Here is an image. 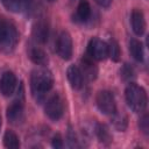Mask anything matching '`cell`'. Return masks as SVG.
Segmentation results:
<instances>
[{
	"label": "cell",
	"instance_id": "cell-25",
	"mask_svg": "<svg viewBox=\"0 0 149 149\" xmlns=\"http://www.w3.org/2000/svg\"><path fill=\"white\" fill-rule=\"evenodd\" d=\"M52 147L56 148V149H59L63 147V140L61 137V135H55L54 139H52Z\"/></svg>",
	"mask_w": 149,
	"mask_h": 149
},
{
	"label": "cell",
	"instance_id": "cell-4",
	"mask_svg": "<svg viewBox=\"0 0 149 149\" xmlns=\"http://www.w3.org/2000/svg\"><path fill=\"white\" fill-rule=\"evenodd\" d=\"M95 104H97L99 111L102 114L112 115L113 113L116 112L115 98H114V94L111 91L104 90V91L98 92V94L95 97Z\"/></svg>",
	"mask_w": 149,
	"mask_h": 149
},
{
	"label": "cell",
	"instance_id": "cell-11",
	"mask_svg": "<svg viewBox=\"0 0 149 149\" xmlns=\"http://www.w3.org/2000/svg\"><path fill=\"white\" fill-rule=\"evenodd\" d=\"M66 77L72 88L79 90L83 86V74L77 65H70L66 70Z\"/></svg>",
	"mask_w": 149,
	"mask_h": 149
},
{
	"label": "cell",
	"instance_id": "cell-23",
	"mask_svg": "<svg viewBox=\"0 0 149 149\" xmlns=\"http://www.w3.org/2000/svg\"><path fill=\"white\" fill-rule=\"evenodd\" d=\"M68 142H69V146L70 147H76L77 146V137H76V134L72 130L71 127H69V130H68Z\"/></svg>",
	"mask_w": 149,
	"mask_h": 149
},
{
	"label": "cell",
	"instance_id": "cell-9",
	"mask_svg": "<svg viewBox=\"0 0 149 149\" xmlns=\"http://www.w3.org/2000/svg\"><path fill=\"white\" fill-rule=\"evenodd\" d=\"M7 119L13 125H19L23 120V106L21 101H14L7 108Z\"/></svg>",
	"mask_w": 149,
	"mask_h": 149
},
{
	"label": "cell",
	"instance_id": "cell-5",
	"mask_svg": "<svg viewBox=\"0 0 149 149\" xmlns=\"http://www.w3.org/2000/svg\"><path fill=\"white\" fill-rule=\"evenodd\" d=\"M44 111L47 116L50 120L57 121L62 118L63 112H64V104H63V99L61 98V95L58 93L52 94L45 102L44 106Z\"/></svg>",
	"mask_w": 149,
	"mask_h": 149
},
{
	"label": "cell",
	"instance_id": "cell-22",
	"mask_svg": "<svg viewBox=\"0 0 149 149\" xmlns=\"http://www.w3.org/2000/svg\"><path fill=\"white\" fill-rule=\"evenodd\" d=\"M120 73H121V77H122L125 80L130 79V77H133V74H134L133 69H132V68H130L128 64H125V65H123V68L121 69Z\"/></svg>",
	"mask_w": 149,
	"mask_h": 149
},
{
	"label": "cell",
	"instance_id": "cell-7",
	"mask_svg": "<svg viewBox=\"0 0 149 149\" xmlns=\"http://www.w3.org/2000/svg\"><path fill=\"white\" fill-rule=\"evenodd\" d=\"M87 54L94 59L102 61L108 56L107 43L100 38H92L87 47Z\"/></svg>",
	"mask_w": 149,
	"mask_h": 149
},
{
	"label": "cell",
	"instance_id": "cell-21",
	"mask_svg": "<svg viewBox=\"0 0 149 149\" xmlns=\"http://www.w3.org/2000/svg\"><path fill=\"white\" fill-rule=\"evenodd\" d=\"M107 47H108V56L113 61L116 62L119 59V56H120V49H119L118 43L114 40H111L109 43H107Z\"/></svg>",
	"mask_w": 149,
	"mask_h": 149
},
{
	"label": "cell",
	"instance_id": "cell-13",
	"mask_svg": "<svg viewBox=\"0 0 149 149\" xmlns=\"http://www.w3.org/2000/svg\"><path fill=\"white\" fill-rule=\"evenodd\" d=\"M83 74V78H86L87 80H94L97 78L98 74V69L97 66L93 64V62L85 57L81 59V68H79Z\"/></svg>",
	"mask_w": 149,
	"mask_h": 149
},
{
	"label": "cell",
	"instance_id": "cell-24",
	"mask_svg": "<svg viewBox=\"0 0 149 149\" xmlns=\"http://www.w3.org/2000/svg\"><path fill=\"white\" fill-rule=\"evenodd\" d=\"M139 126H140V129L144 133V134H148V130H149V126H148V115L144 114L141 119H140V122H139Z\"/></svg>",
	"mask_w": 149,
	"mask_h": 149
},
{
	"label": "cell",
	"instance_id": "cell-19",
	"mask_svg": "<svg viewBox=\"0 0 149 149\" xmlns=\"http://www.w3.org/2000/svg\"><path fill=\"white\" fill-rule=\"evenodd\" d=\"M112 123L114 126L115 129H118L119 132H123L127 128L128 125V119L123 113H113L112 114Z\"/></svg>",
	"mask_w": 149,
	"mask_h": 149
},
{
	"label": "cell",
	"instance_id": "cell-16",
	"mask_svg": "<svg viewBox=\"0 0 149 149\" xmlns=\"http://www.w3.org/2000/svg\"><path fill=\"white\" fill-rule=\"evenodd\" d=\"M94 130H95V135H97L98 140L101 143L109 144L112 142L113 136H112V134H111V132H109V129H108V127L106 125H104V123H97Z\"/></svg>",
	"mask_w": 149,
	"mask_h": 149
},
{
	"label": "cell",
	"instance_id": "cell-17",
	"mask_svg": "<svg viewBox=\"0 0 149 149\" xmlns=\"http://www.w3.org/2000/svg\"><path fill=\"white\" fill-rule=\"evenodd\" d=\"M91 15V7L90 3L86 0H81L77 7V13H76V17L78 21L80 22H85L90 19Z\"/></svg>",
	"mask_w": 149,
	"mask_h": 149
},
{
	"label": "cell",
	"instance_id": "cell-12",
	"mask_svg": "<svg viewBox=\"0 0 149 149\" xmlns=\"http://www.w3.org/2000/svg\"><path fill=\"white\" fill-rule=\"evenodd\" d=\"M49 27L44 20H38L33 27V36L34 40L38 43H44L48 40Z\"/></svg>",
	"mask_w": 149,
	"mask_h": 149
},
{
	"label": "cell",
	"instance_id": "cell-20",
	"mask_svg": "<svg viewBox=\"0 0 149 149\" xmlns=\"http://www.w3.org/2000/svg\"><path fill=\"white\" fill-rule=\"evenodd\" d=\"M3 144L6 148L17 149L20 147V141H19L17 135L13 130H6L3 135Z\"/></svg>",
	"mask_w": 149,
	"mask_h": 149
},
{
	"label": "cell",
	"instance_id": "cell-3",
	"mask_svg": "<svg viewBox=\"0 0 149 149\" xmlns=\"http://www.w3.org/2000/svg\"><path fill=\"white\" fill-rule=\"evenodd\" d=\"M19 42V34L16 28L7 21L0 20V50L10 54Z\"/></svg>",
	"mask_w": 149,
	"mask_h": 149
},
{
	"label": "cell",
	"instance_id": "cell-27",
	"mask_svg": "<svg viewBox=\"0 0 149 149\" xmlns=\"http://www.w3.org/2000/svg\"><path fill=\"white\" fill-rule=\"evenodd\" d=\"M48 1H49V2H52V1H55V0H48Z\"/></svg>",
	"mask_w": 149,
	"mask_h": 149
},
{
	"label": "cell",
	"instance_id": "cell-10",
	"mask_svg": "<svg viewBox=\"0 0 149 149\" xmlns=\"http://www.w3.org/2000/svg\"><path fill=\"white\" fill-rule=\"evenodd\" d=\"M130 22H132V29L135 33V35L141 36L143 35L146 30V20L144 15L140 9H134L130 16Z\"/></svg>",
	"mask_w": 149,
	"mask_h": 149
},
{
	"label": "cell",
	"instance_id": "cell-2",
	"mask_svg": "<svg viewBox=\"0 0 149 149\" xmlns=\"http://www.w3.org/2000/svg\"><path fill=\"white\" fill-rule=\"evenodd\" d=\"M125 97L127 105L135 113H142L147 107V93L142 86H139L134 83L129 84L126 87Z\"/></svg>",
	"mask_w": 149,
	"mask_h": 149
},
{
	"label": "cell",
	"instance_id": "cell-6",
	"mask_svg": "<svg viewBox=\"0 0 149 149\" xmlns=\"http://www.w3.org/2000/svg\"><path fill=\"white\" fill-rule=\"evenodd\" d=\"M56 51L62 59L69 61L72 57V40L68 31H61L56 40Z\"/></svg>",
	"mask_w": 149,
	"mask_h": 149
},
{
	"label": "cell",
	"instance_id": "cell-14",
	"mask_svg": "<svg viewBox=\"0 0 149 149\" xmlns=\"http://www.w3.org/2000/svg\"><path fill=\"white\" fill-rule=\"evenodd\" d=\"M28 55H29V58L31 59V62H34L37 65H45L48 63L47 54L44 52L43 49H41L36 45H30L29 47Z\"/></svg>",
	"mask_w": 149,
	"mask_h": 149
},
{
	"label": "cell",
	"instance_id": "cell-15",
	"mask_svg": "<svg viewBox=\"0 0 149 149\" xmlns=\"http://www.w3.org/2000/svg\"><path fill=\"white\" fill-rule=\"evenodd\" d=\"M6 9L13 13H20L29 7L31 0H1Z\"/></svg>",
	"mask_w": 149,
	"mask_h": 149
},
{
	"label": "cell",
	"instance_id": "cell-18",
	"mask_svg": "<svg viewBox=\"0 0 149 149\" xmlns=\"http://www.w3.org/2000/svg\"><path fill=\"white\" fill-rule=\"evenodd\" d=\"M129 51L133 56V58L137 62H142L143 61V47H142V43L135 38L130 40L129 42Z\"/></svg>",
	"mask_w": 149,
	"mask_h": 149
},
{
	"label": "cell",
	"instance_id": "cell-28",
	"mask_svg": "<svg viewBox=\"0 0 149 149\" xmlns=\"http://www.w3.org/2000/svg\"><path fill=\"white\" fill-rule=\"evenodd\" d=\"M0 127H1V118H0Z\"/></svg>",
	"mask_w": 149,
	"mask_h": 149
},
{
	"label": "cell",
	"instance_id": "cell-8",
	"mask_svg": "<svg viewBox=\"0 0 149 149\" xmlns=\"http://www.w3.org/2000/svg\"><path fill=\"white\" fill-rule=\"evenodd\" d=\"M16 87V77L13 72L7 71L2 73L0 78V93L5 97H9L14 93Z\"/></svg>",
	"mask_w": 149,
	"mask_h": 149
},
{
	"label": "cell",
	"instance_id": "cell-1",
	"mask_svg": "<svg viewBox=\"0 0 149 149\" xmlns=\"http://www.w3.org/2000/svg\"><path fill=\"white\" fill-rule=\"evenodd\" d=\"M54 77L45 68H37L30 74V86L34 97L41 100L42 97L52 87Z\"/></svg>",
	"mask_w": 149,
	"mask_h": 149
},
{
	"label": "cell",
	"instance_id": "cell-26",
	"mask_svg": "<svg viewBox=\"0 0 149 149\" xmlns=\"http://www.w3.org/2000/svg\"><path fill=\"white\" fill-rule=\"evenodd\" d=\"M94 1L101 7H108L111 5V2H112V0H94Z\"/></svg>",
	"mask_w": 149,
	"mask_h": 149
}]
</instances>
